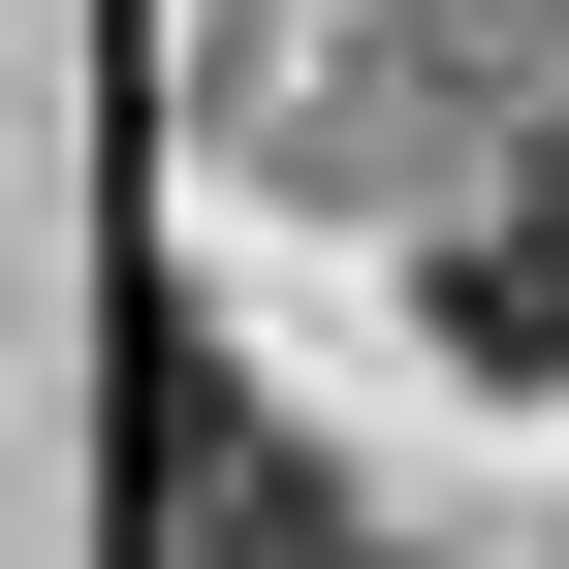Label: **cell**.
Wrapping results in <instances>:
<instances>
[{
  "instance_id": "cell-1",
  "label": "cell",
  "mask_w": 569,
  "mask_h": 569,
  "mask_svg": "<svg viewBox=\"0 0 569 569\" xmlns=\"http://www.w3.org/2000/svg\"><path fill=\"white\" fill-rule=\"evenodd\" d=\"M443 348H475V380H569V159L443 222Z\"/></svg>"
}]
</instances>
